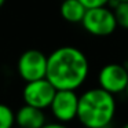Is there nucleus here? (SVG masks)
I'll return each mask as SVG.
<instances>
[{
    "label": "nucleus",
    "instance_id": "12",
    "mask_svg": "<svg viewBox=\"0 0 128 128\" xmlns=\"http://www.w3.org/2000/svg\"><path fill=\"white\" fill-rule=\"evenodd\" d=\"M80 2L86 6V8H94V7L108 6L110 0H80Z\"/></svg>",
    "mask_w": 128,
    "mask_h": 128
},
{
    "label": "nucleus",
    "instance_id": "8",
    "mask_svg": "<svg viewBox=\"0 0 128 128\" xmlns=\"http://www.w3.org/2000/svg\"><path fill=\"white\" fill-rule=\"evenodd\" d=\"M47 122L43 109L30 105H24L15 112V125L21 128H42Z\"/></svg>",
    "mask_w": 128,
    "mask_h": 128
},
{
    "label": "nucleus",
    "instance_id": "4",
    "mask_svg": "<svg viewBox=\"0 0 128 128\" xmlns=\"http://www.w3.org/2000/svg\"><path fill=\"white\" fill-rule=\"evenodd\" d=\"M47 62L48 55H46L40 50H26L18 58V74L25 83L44 78L47 76Z\"/></svg>",
    "mask_w": 128,
    "mask_h": 128
},
{
    "label": "nucleus",
    "instance_id": "14",
    "mask_svg": "<svg viewBox=\"0 0 128 128\" xmlns=\"http://www.w3.org/2000/svg\"><path fill=\"white\" fill-rule=\"evenodd\" d=\"M4 3H6V0H0V8L4 6Z\"/></svg>",
    "mask_w": 128,
    "mask_h": 128
},
{
    "label": "nucleus",
    "instance_id": "6",
    "mask_svg": "<svg viewBox=\"0 0 128 128\" xmlns=\"http://www.w3.org/2000/svg\"><path fill=\"white\" fill-rule=\"evenodd\" d=\"M51 114L59 122H68L77 118L78 110V95L73 90H56L55 96L51 102Z\"/></svg>",
    "mask_w": 128,
    "mask_h": 128
},
{
    "label": "nucleus",
    "instance_id": "17",
    "mask_svg": "<svg viewBox=\"0 0 128 128\" xmlns=\"http://www.w3.org/2000/svg\"><path fill=\"white\" fill-rule=\"evenodd\" d=\"M118 2H128V0H118Z\"/></svg>",
    "mask_w": 128,
    "mask_h": 128
},
{
    "label": "nucleus",
    "instance_id": "1",
    "mask_svg": "<svg viewBox=\"0 0 128 128\" xmlns=\"http://www.w3.org/2000/svg\"><path fill=\"white\" fill-rule=\"evenodd\" d=\"M90 74L87 55L77 47L62 46L48 55L47 76L56 90H78Z\"/></svg>",
    "mask_w": 128,
    "mask_h": 128
},
{
    "label": "nucleus",
    "instance_id": "15",
    "mask_svg": "<svg viewBox=\"0 0 128 128\" xmlns=\"http://www.w3.org/2000/svg\"><path fill=\"white\" fill-rule=\"evenodd\" d=\"M120 128H128V121L125 122V124H122V125H121V127H120Z\"/></svg>",
    "mask_w": 128,
    "mask_h": 128
},
{
    "label": "nucleus",
    "instance_id": "9",
    "mask_svg": "<svg viewBox=\"0 0 128 128\" xmlns=\"http://www.w3.org/2000/svg\"><path fill=\"white\" fill-rule=\"evenodd\" d=\"M86 11V6L80 0H64L59 7L61 17L70 24H81Z\"/></svg>",
    "mask_w": 128,
    "mask_h": 128
},
{
    "label": "nucleus",
    "instance_id": "2",
    "mask_svg": "<svg viewBox=\"0 0 128 128\" xmlns=\"http://www.w3.org/2000/svg\"><path fill=\"white\" fill-rule=\"evenodd\" d=\"M114 95L100 87L88 88L78 95L77 120L86 128H109L116 117Z\"/></svg>",
    "mask_w": 128,
    "mask_h": 128
},
{
    "label": "nucleus",
    "instance_id": "11",
    "mask_svg": "<svg viewBox=\"0 0 128 128\" xmlns=\"http://www.w3.org/2000/svg\"><path fill=\"white\" fill-rule=\"evenodd\" d=\"M15 125V113L10 106L0 103V128H12Z\"/></svg>",
    "mask_w": 128,
    "mask_h": 128
},
{
    "label": "nucleus",
    "instance_id": "18",
    "mask_svg": "<svg viewBox=\"0 0 128 128\" xmlns=\"http://www.w3.org/2000/svg\"><path fill=\"white\" fill-rule=\"evenodd\" d=\"M12 128H21V127H18V125H17V127H12Z\"/></svg>",
    "mask_w": 128,
    "mask_h": 128
},
{
    "label": "nucleus",
    "instance_id": "10",
    "mask_svg": "<svg viewBox=\"0 0 128 128\" xmlns=\"http://www.w3.org/2000/svg\"><path fill=\"white\" fill-rule=\"evenodd\" d=\"M114 15L118 28L127 29L128 30V2H118L113 7Z\"/></svg>",
    "mask_w": 128,
    "mask_h": 128
},
{
    "label": "nucleus",
    "instance_id": "5",
    "mask_svg": "<svg viewBox=\"0 0 128 128\" xmlns=\"http://www.w3.org/2000/svg\"><path fill=\"white\" fill-rule=\"evenodd\" d=\"M128 86V68L127 65L112 62L100 68L98 73V87L112 95L125 92Z\"/></svg>",
    "mask_w": 128,
    "mask_h": 128
},
{
    "label": "nucleus",
    "instance_id": "7",
    "mask_svg": "<svg viewBox=\"0 0 128 128\" xmlns=\"http://www.w3.org/2000/svg\"><path fill=\"white\" fill-rule=\"evenodd\" d=\"M55 92L56 88L48 81L47 77H44L40 80L26 83L22 90V98L26 105L46 110L50 108L51 102L55 96Z\"/></svg>",
    "mask_w": 128,
    "mask_h": 128
},
{
    "label": "nucleus",
    "instance_id": "3",
    "mask_svg": "<svg viewBox=\"0 0 128 128\" xmlns=\"http://www.w3.org/2000/svg\"><path fill=\"white\" fill-rule=\"evenodd\" d=\"M81 25L87 33L95 37L112 36L118 28L114 11L109 6L87 8Z\"/></svg>",
    "mask_w": 128,
    "mask_h": 128
},
{
    "label": "nucleus",
    "instance_id": "13",
    "mask_svg": "<svg viewBox=\"0 0 128 128\" xmlns=\"http://www.w3.org/2000/svg\"><path fill=\"white\" fill-rule=\"evenodd\" d=\"M42 128H69V127L66 124H64V122L54 121V122H46Z\"/></svg>",
    "mask_w": 128,
    "mask_h": 128
},
{
    "label": "nucleus",
    "instance_id": "16",
    "mask_svg": "<svg viewBox=\"0 0 128 128\" xmlns=\"http://www.w3.org/2000/svg\"><path fill=\"white\" fill-rule=\"evenodd\" d=\"M125 95H127V99H128V86H127V90H125V92H124Z\"/></svg>",
    "mask_w": 128,
    "mask_h": 128
}]
</instances>
